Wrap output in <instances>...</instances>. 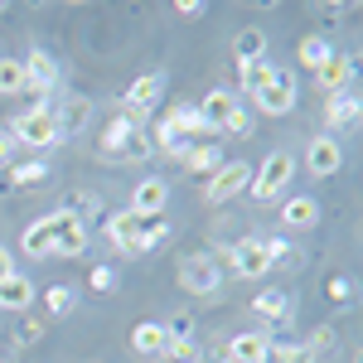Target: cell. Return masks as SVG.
I'll use <instances>...</instances> for the list:
<instances>
[{
	"mask_svg": "<svg viewBox=\"0 0 363 363\" xmlns=\"http://www.w3.org/2000/svg\"><path fill=\"white\" fill-rule=\"evenodd\" d=\"M63 136V121H58L54 107H29L10 121V140L25 145V150H44V145H58Z\"/></svg>",
	"mask_w": 363,
	"mask_h": 363,
	"instance_id": "obj_1",
	"label": "cell"
},
{
	"mask_svg": "<svg viewBox=\"0 0 363 363\" xmlns=\"http://www.w3.org/2000/svg\"><path fill=\"white\" fill-rule=\"evenodd\" d=\"M291 174H296V155H291V150H272L262 165L252 169V184H247L252 199H257V203H277L281 189L291 184Z\"/></svg>",
	"mask_w": 363,
	"mask_h": 363,
	"instance_id": "obj_2",
	"label": "cell"
},
{
	"mask_svg": "<svg viewBox=\"0 0 363 363\" xmlns=\"http://www.w3.org/2000/svg\"><path fill=\"white\" fill-rule=\"evenodd\" d=\"M247 184H252V165L247 160H228V165H218L203 179V203H228V199L242 194Z\"/></svg>",
	"mask_w": 363,
	"mask_h": 363,
	"instance_id": "obj_3",
	"label": "cell"
},
{
	"mask_svg": "<svg viewBox=\"0 0 363 363\" xmlns=\"http://www.w3.org/2000/svg\"><path fill=\"white\" fill-rule=\"evenodd\" d=\"M49 238H54V257H78V252H87V223L78 213H68V208L49 213Z\"/></svg>",
	"mask_w": 363,
	"mask_h": 363,
	"instance_id": "obj_4",
	"label": "cell"
},
{
	"mask_svg": "<svg viewBox=\"0 0 363 363\" xmlns=\"http://www.w3.org/2000/svg\"><path fill=\"white\" fill-rule=\"evenodd\" d=\"M218 262L208 257V252H194V257H184L179 262V286L189 291V296H213L218 291Z\"/></svg>",
	"mask_w": 363,
	"mask_h": 363,
	"instance_id": "obj_5",
	"label": "cell"
},
{
	"mask_svg": "<svg viewBox=\"0 0 363 363\" xmlns=\"http://www.w3.org/2000/svg\"><path fill=\"white\" fill-rule=\"evenodd\" d=\"M160 92H165V73H140L136 83L126 87V97H121V107H126V121L140 126V116L150 112L155 102H160Z\"/></svg>",
	"mask_w": 363,
	"mask_h": 363,
	"instance_id": "obj_6",
	"label": "cell"
},
{
	"mask_svg": "<svg viewBox=\"0 0 363 363\" xmlns=\"http://www.w3.org/2000/svg\"><path fill=\"white\" fill-rule=\"evenodd\" d=\"M252 102H257V112H267V116H286L291 107H296V78H291L286 68H277L272 83L252 92Z\"/></svg>",
	"mask_w": 363,
	"mask_h": 363,
	"instance_id": "obj_7",
	"label": "cell"
},
{
	"mask_svg": "<svg viewBox=\"0 0 363 363\" xmlns=\"http://www.w3.org/2000/svg\"><path fill=\"white\" fill-rule=\"evenodd\" d=\"M233 272L242 281H257L272 272V247H267V238H242L238 247H233Z\"/></svg>",
	"mask_w": 363,
	"mask_h": 363,
	"instance_id": "obj_8",
	"label": "cell"
},
{
	"mask_svg": "<svg viewBox=\"0 0 363 363\" xmlns=\"http://www.w3.org/2000/svg\"><path fill=\"white\" fill-rule=\"evenodd\" d=\"M165 203H169V184L160 174H145L136 189H131V213H136V218H160Z\"/></svg>",
	"mask_w": 363,
	"mask_h": 363,
	"instance_id": "obj_9",
	"label": "cell"
},
{
	"mask_svg": "<svg viewBox=\"0 0 363 363\" xmlns=\"http://www.w3.org/2000/svg\"><path fill=\"white\" fill-rule=\"evenodd\" d=\"M339 165H344V145H339L335 136H315L306 145V169L315 174V179H330V174H339Z\"/></svg>",
	"mask_w": 363,
	"mask_h": 363,
	"instance_id": "obj_10",
	"label": "cell"
},
{
	"mask_svg": "<svg viewBox=\"0 0 363 363\" xmlns=\"http://www.w3.org/2000/svg\"><path fill=\"white\" fill-rule=\"evenodd\" d=\"M267 354H272V335L262 330H242L228 339V363H267Z\"/></svg>",
	"mask_w": 363,
	"mask_h": 363,
	"instance_id": "obj_11",
	"label": "cell"
},
{
	"mask_svg": "<svg viewBox=\"0 0 363 363\" xmlns=\"http://www.w3.org/2000/svg\"><path fill=\"white\" fill-rule=\"evenodd\" d=\"M20 68H25V87H34V92H54L58 87V63L44 49H34L29 58H20Z\"/></svg>",
	"mask_w": 363,
	"mask_h": 363,
	"instance_id": "obj_12",
	"label": "cell"
},
{
	"mask_svg": "<svg viewBox=\"0 0 363 363\" xmlns=\"http://www.w3.org/2000/svg\"><path fill=\"white\" fill-rule=\"evenodd\" d=\"M354 68H359V63L349 54H335L325 68H315V83H320L325 97H330V92H344V87H354Z\"/></svg>",
	"mask_w": 363,
	"mask_h": 363,
	"instance_id": "obj_13",
	"label": "cell"
},
{
	"mask_svg": "<svg viewBox=\"0 0 363 363\" xmlns=\"http://www.w3.org/2000/svg\"><path fill=\"white\" fill-rule=\"evenodd\" d=\"M354 121H359V92H354V87L330 92V97H325V126L339 131V126H354Z\"/></svg>",
	"mask_w": 363,
	"mask_h": 363,
	"instance_id": "obj_14",
	"label": "cell"
},
{
	"mask_svg": "<svg viewBox=\"0 0 363 363\" xmlns=\"http://www.w3.org/2000/svg\"><path fill=\"white\" fill-rule=\"evenodd\" d=\"M131 349H136L140 359H165V354H169V335H165V325H155V320L136 325V330H131Z\"/></svg>",
	"mask_w": 363,
	"mask_h": 363,
	"instance_id": "obj_15",
	"label": "cell"
},
{
	"mask_svg": "<svg viewBox=\"0 0 363 363\" xmlns=\"http://www.w3.org/2000/svg\"><path fill=\"white\" fill-rule=\"evenodd\" d=\"M281 223L296 228V233H306V228L320 223V203H315L310 194H291L286 203H281Z\"/></svg>",
	"mask_w": 363,
	"mask_h": 363,
	"instance_id": "obj_16",
	"label": "cell"
},
{
	"mask_svg": "<svg viewBox=\"0 0 363 363\" xmlns=\"http://www.w3.org/2000/svg\"><path fill=\"white\" fill-rule=\"evenodd\" d=\"M233 58H238V68H247V63H262L267 58V29L247 25L238 39H233Z\"/></svg>",
	"mask_w": 363,
	"mask_h": 363,
	"instance_id": "obj_17",
	"label": "cell"
},
{
	"mask_svg": "<svg viewBox=\"0 0 363 363\" xmlns=\"http://www.w3.org/2000/svg\"><path fill=\"white\" fill-rule=\"evenodd\" d=\"M29 306H34V281L29 277L15 272V277L0 281V310H15V315H20V310H29Z\"/></svg>",
	"mask_w": 363,
	"mask_h": 363,
	"instance_id": "obj_18",
	"label": "cell"
},
{
	"mask_svg": "<svg viewBox=\"0 0 363 363\" xmlns=\"http://www.w3.org/2000/svg\"><path fill=\"white\" fill-rule=\"evenodd\" d=\"M136 228H140V218L131 213V208L112 213V218H107V238H112V247H121V252H136Z\"/></svg>",
	"mask_w": 363,
	"mask_h": 363,
	"instance_id": "obj_19",
	"label": "cell"
},
{
	"mask_svg": "<svg viewBox=\"0 0 363 363\" xmlns=\"http://www.w3.org/2000/svg\"><path fill=\"white\" fill-rule=\"evenodd\" d=\"M20 247L34 257V262H44V257H54V238H49V218H34L25 228V238H20Z\"/></svg>",
	"mask_w": 363,
	"mask_h": 363,
	"instance_id": "obj_20",
	"label": "cell"
},
{
	"mask_svg": "<svg viewBox=\"0 0 363 363\" xmlns=\"http://www.w3.org/2000/svg\"><path fill=\"white\" fill-rule=\"evenodd\" d=\"M233 107H238V92H228V87H213V92L203 97V107H199V112H203V121L218 131V126H223V116L233 112Z\"/></svg>",
	"mask_w": 363,
	"mask_h": 363,
	"instance_id": "obj_21",
	"label": "cell"
},
{
	"mask_svg": "<svg viewBox=\"0 0 363 363\" xmlns=\"http://www.w3.org/2000/svg\"><path fill=\"white\" fill-rule=\"evenodd\" d=\"M184 165L194 169V174H203V179H208V174H213V169L223 165V150H218V145H213V140H199L194 150H189V155H184Z\"/></svg>",
	"mask_w": 363,
	"mask_h": 363,
	"instance_id": "obj_22",
	"label": "cell"
},
{
	"mask_svg": "<svg viewBox=\"0 0 363 363\" xmlns=\"http://www.w3.org/2000/svg\"><path fill=\"white\" fill-rule=\"evenodd\" d=\"M73 306H78V291H73V286H49V291H44V315H49V320L73 315Z\"/></svg>",
	"mask_w": 363,
	"mask_h": 363,
	"instance_id": "obj_23",
	"label": "cell"
},
{
	"mask_svg": "<svg viewBox=\"0 0 363 363\" xmlns=\"http://www.w3.org/2000/svg\"><path fill=\"white\" fill-rule=\"evenodd\" d=\"M252 310L262 315V320H291V296H281V291H262Z\"/></svg>",
	"mask_w": 363,
	"mask_h": 363,
	"instance_id": "obj_24",
	"label": "cell"
},
{
	"mask_svg": "<svg viewBox=\"0 0 363 363\" xmlns=\"http://www.w3.org/2000/svg\"><path fill=\"white\" fill-rule=\"evenodd\" d=\"M320 354L310 349V344H281V339H272V354H267V363H315Z\"/></svg>",
	"mask_w": 363,
	"mask_h": 363,
	"instance_id": "obj_25",
	"label": "cell"
},
{
	"mask_svg": "<svg viewBox=\"0 0 363 363\" xmlns=\"http://www.w3.org/2000/svg\"><path fill=\"white\" fill-rule=\"evenodd\" d=\"M330 58H335L330 39H320V34H306V39H301V63H306V68H325Z\"/></svg>",
	"mask_w": 363,
	"mask_h": 363,
	"instance_id": "obj_26",
	"label": "cell"
},
{
	"mask_svg": "<svg viewBox=\"0 0 363 363\" xmlns=\"http://www.w3.org/2000/svg\"><path fill=\"white\" fill-rule=\"evenodd\" d=\"M165 238H169V223H165V218H140V228H136V252L160 247Z\"/></svg>",
	"mask_w": 363,
	"mask_h": 363,
	"instance_id": "obj_27",
	"label": "cell"
},
{
	"mask_svg": "<svg viewBox=\"0 0 363 363\" xmlns=\"http://www.w3.org/2000/svg\"><path fill=\"white\" fill-rule=\"evenodd\" d=\"M15 92H25V68L20 58H0V97H15Z\"/></svg>",
	"mask_w": 363,
	"mask_h": 363,
	"instance_id": "obj_28",
	"label": "cell"
},
{
	"mask_svg": "<svg viewBox=\"0 0 363 363\" xmlns=\"http://www.w3.org/2000/svg\"><path fill=\"white\" fill-rule=\"evenodd\" d=\"M39 179H49V165H44V160H29V165L10 169V184H15V189H34Z\"/></svg>",
	"mask_w": 363,
	"mask_h": 363,
	"instance_id": "obj_29",
	"label": "cell"
},
{
	"mask_svg": "<svg viewBox=\"0 0 363 363\" xmlns=\"http://www.w3.org/2000/svg\"><path fill=\"white\" fill-rule=\"evenodd\" d=\"M272 78H277V63H267V58H262V63H247V68H242V87H247V92L267 87Z\"/></svg>",
	"mask_w": 363,
	"mask_h": 363,
	"instance_id": "obj_30",
	"label": "cell"
},
{
	"mask_svg": "<svg viewBox=\"0 0 363 363\" xmlns=\"http://www.w3.org/2000/svg\"><path fill=\"white\" fill-rule=\"evenodd\" d=\"M131 131H136V126H131L126 116H116L112 126H107V136H102V150H107V155H121V145H126V136H131Z\"/></svg>",
	"mask_w": 363,
	"mask_h": 363,
	"instance_id": "obj_31",
	"label": "cell"
},
{
	"mask_svg": "<svg viewBox=\"0 0 363 363\" xmlns=\"http://www.w3.org/2000/svg\"><path fill=\"white\" fill-rule=\"evenodd\" d=\"M121 155H126V160H150V155H155V140L136 126V131L126 136V145H121Z\"/></svg>",
	"mask_w": 363,
	"mask_h": 363,
	"instance_id": "obj_32",
	"label": "cell"
},
{
	"mask_svg": "<svg viewBox=\"0 0 363 363\" xmlns=\"http://www.w3.org/2000/svg\"><path fill=\"white\" fill-rule=\"evenodd\" d=\"M218 131H228V136H247V131H252V112L242 107V97H238V107L223 116V126H218Z\"/></svg>",
	"mask_w": 363,
	"mask_h": 363,
	"instance_id": "obj_33",
	"label": "cell"
},
{
	"mask_svg": "<svg viewBox=\"0 0 363 363\" xmlns=\"http://www.w3.org/2000/svg\"><path fill=\"white\" fill-rule=\"evenodd\" d=\"M165 335H169V344H184V339H194V315L189 310H179L174 320L165 325Z\"/></svg>",
	"mask_w": 363,
	"mask_h": 363,
	"instance_id": "obj_34",
	"label": "cell"
},
{
	"mask_svg": "<svg viewBox=\"0 0 363 363\" xmlns=\"http://www.w3.org/2000/svg\"><path fill=\"white\" fill-rule=\"evenodd\" d=\"M165 359H174V363H194V359H199V344H194V339H184V344H169Z\"/></svg>",
	"mask_w": 363,
	"mask_h": 363,
	"instance_id": "obj_35",
	"label": "cell"
},
{
	"mask_svg": "<svg viewBox=\"0 0 363 363\" xmlns=\"http://www.w3.org/2000/svg\"><path fill=\"white\" fill-rule=\"evenodd\" d=\"M87 281H92V291H112L116 272H112V267H92V277H87Z\"/></svg>",
	"mask_w": 363,
	"mask_h": 363,
	"instance_id": "obj_36",
	"label": "cell"
},
{
	"mask_svg": "<svg viewBox=\"0 0 363 363\" xmlns=\"http://www.w3.org/2000/svg\"><path fill=\"white\" fill-rule=\"evenodd\" d=\"M15 277V257H10V247H0V281Z\"/></svg>",
	"mask_w": 363,
	"mask_h": 363,
	"instance_id": "obj_37",
	"label": "cell"
},
{
	"mask_svg": "<svg viewBox=\"0 0 363 363\" xmlns=\"http://www.w3.org/2000/svg\"><path fill=\"white\" fill-rule=\"evenodd\" d=\"M330 296H335V301H344V296H349V281L335 277V281H330Z\"/></svg>",
	"mask_w": 363,
	"mask_h": 363,
	"instance_id": "obj_38",
	"label": "cell"
},
{
	"mask_svg": "<svg viewBox=\"0 0 363 363\" xmlns=\"http://www.w3.org/2000/svg\"><path fill=\"white\" fill-rule=\"evenodd\" d=\"M10 150H15V145H10V136H0V165L10 160Z\"/></svg>",
	"mask_w": 363,
	"mask_h": 363,
	"instance_id": "obj_39",
	"label": "cell"
}]
</instances>
